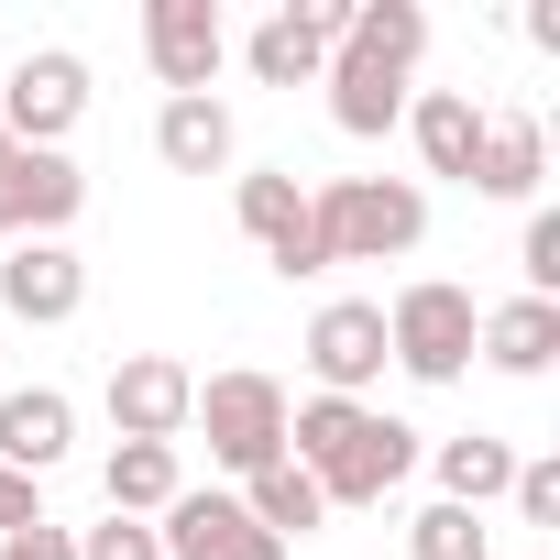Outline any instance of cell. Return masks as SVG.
<instances>
[{
    "label": "cell",
    "instance_id": "obj_1",
    "mask_svg": "<svg viewBox=\"0 0 560 560\" xmlns=\"http://www.w3.org/2000/svg\"><path fill=\"white\" fill-rule=\"evenodd\" d=\"M287 462L319 483V505H385L418 472V429L385 407H352V396H308V407H287Z\"/></svg>",
    "mask_w": 560,
    "mask_h": 560
},
{
    "label": "cell",
    "instance_id": "obj_2",
    "mask_svg": "<svg viewBox=\"0 0 560 560\" xmlns=\"http://www.w3.org/2000/svg\"><path fill=\"white\" fill-rule=\"evenodd\" d=\"M308 242H319V264H396L429 242V187L418 176H330V187H308Z\"/></svg>",
    "mask_w": 560,
    "mask_h": 560
},
{
    "label": "cell",
    "instance_id": "obj_3",
    "mask_svg": "<svg viewBox=\"0 0 560 560\" xmlns=\"http://www.w3.org/2000/svg\"><path fill=\"white\" fill-rule=\"evenodd\" d=\"M187 429H209V462L220 472H264V462H287V385H275V374H209L198 385V407H187Z\"/></svg>",
    "mask_w": 560,
    "mask_h": 560
},
{
    "label": "cell",
    "instance_id": "obj_4",
    "mask_svg": "<svg viewBox=\"0 0 560 560\" xmlns=\"http://www.w3.org/2000/svg\"><path fill=\"white\" fill-rule=\"evenodd\" d=\"M472 330H483L472 287H440V275H418V287L385 308V363H407L418 385H462V374H472Z\"/></svg>",
    "mask_w": 560,
    "mask_h": 560
},
{
    "label": "cell",
    "instance_id": "obj_5",
    "mask_svg": "<svg viewBox=\"0 0 560 560\" xmlns=\"http://www.w3.org/2000/svg\"><path fill=\"white\" fill-rule=\"evenodd\" d=\"M78 209H89L78 154H45V143H12V154H0V242H67Z\"/></svg>",
    "mask_w": 560,
    "mask_h": 560
},
{
    "label": "cell",
    "instance_id": "obj_6",
    "mask_svg": "<svg viewBox=\"0 0 560 560\" xmlns=\"http://www.w3.org/2000/svg\"><path fill=\"white\" fill-rule=\"evenodd\" d=\"M78 110H89V67H78L67 45H34L12 78H0V132H12V143H45V154H67Z\"/></svg>",
    "mask_w": 560,
    "mask_h": 560
},
{
    "label": "cell",
    "instance_id": "obj_7",
    "mask_svg": "<svg viewBox=\"0 0 560 560\" xmlns=\"http://www.w3.org/2000/svg\"><path fill=\"white\" fill-rule=\"evenodd\" d=\"M143 56H154L165 100H209V78H220V56H231L220 0H143Z\"/></svg>",
    "mask_w": 560,
    "mask_h": 560
},
{
    "label": "cell",
    "instance_id": "obj_8",
    "mask_svg": "<svg viewBox=\"0 0 560 560\" xmlns=\"http://www.w3.org/2000/svg\"><path fill=\"white\" fill-rule=\"evenodd\" d=\"M308 374H319V396L363 407V385H385V308L374 298H330L308 319Z\"/></svg>",
    "mask_w": 560,
    "mask_h": 560
},
{
    "label": "cell",
    "instance_id": "obj_9",
    "mask_svg": "<svg viewBox=\"0 0 560 560\" xmlns=\"http://www.w3.org/2000/svg\"><path fill=\"white\" fill-rule=\"evenodd\" d=\"M0 308H12L23 330H67L89 308V264L67 242H12L0 253Z\"/></svg>",
    "mask_w": 560,
    "mask_h": 560
},
{
    "label": "cell",
    "instance_id": "obj_10",
    "mask_svg": "<svg viewBox=\"0 0 560 560\" xmlns=\"http://www.w3.org/2000/svg\"><path fill=\"white\" fill-rule=\"evenodd\" d=\"M187 407H198V374L187 363H165V352H132V363H110V429L121 440H187Z\"/></svg>",
    "mask_w": 560,
    "mask_h": 560
},
{
    "label": "cell",
    "instance_id": "obj_11",
    "mask_svg": "<svg viewBox=\"0 0 560 560\" xmlns=\"http://www.w3.org/2000/svg\"><path fill=\"white\" fill-rule=\"evenodd\" d=\"M231 209H242V231L264 242V264L287 275V287H298V275H330V264H319V242H308V187H298L287 165H275V176H242V187H231Z\"/></svg>",
    "mask_w": 560,
    "mask_h": 560
},
{
    "label": "cell",
    "instance_id": "obj_12",
    "mask_svg": "<svg viewBox=\"0 0 560 560\" xmlns=\"http://www.w3.org/2000/svg\"><path fill=\"white\" fill-rule=\"evenodd\" d=\"M154 549H165V560H287V549H275V538L242 516V494H198V483L165 505Z\"/></svg>",
    "mask_w": 560,
    "mask_h": 560
},
{
    "label": "cell",
    "instance_id": "obj_13",
    "mask_svg": "<svg viewBox=\"0 0 560 560\" xmlns=\"http://www.w3.org/2000/svg\"><path fill=\"white\" fill-rule=\"evenodd\" d=\"M407 78L418 67H396V56H374V45H330V121L352 132V143H374V132H396L407 121Z\"/></svg>",
    "mask_w": 560,
    "mask_h": 560
},
{
    "label": "cell",
    "instance_id": "obj_14",
    "mask_svg": "<svg viewBox=\"0 0 560 560\" xmlns=\"http://www.w3.org/2000/svg\"><path fill=\"white\" fill-rule=\"evenodd\" d=\"M67 440H78V407H67L56 385H12V396H0V472L45 483V472L67 462Z\"/></svg>",
    "mask_w": 560,
    "mask_h": 560
},
{
    "label": "cell",
    "instance_id": "obj_15",
    "mask_svg": "<svg viewBox=\"0 0 560 560\" xmlns=\"http://www.w3.org/2000/svg\"><path fill=\"white\" fill-rule=\"evenodd\" d=\"M407 132H418V165H429V176L472 187V154H483V110H472V89H418V100H407Z\"/></svg>",
    "mask_w": 560,
    "mask_h": 560
},
{
    "label": "cell",
    "instance_id": "obj_16",
    "mask_svg": "<svg viewBox=\"0 0 560 560\" xmlns=\"http://www.w3.org/2000/svg\"><path fill=\"white\" fill-rule=\"evenodd\" d=\"M549 176V132L527 110H483V154H472V198H538Z\"/></svg>",
    "mask_w": 560,
    "mask_h": 560
},
{
    "label": "cell",
    "instance_id": "obj_17",
    "mask_svg": "<svg viewBox=\"0 0 560 560\" xmlns=\"http://www.w3.org/2000/svg\"><path fill=\"white\" fill-rule=\"evenodd\" d=\"M472 352L494 363V374H549L560 363V308L549 298H505V308H483V330H472Z\"/></svg>",
    "mask_w": 560,
    "mask_h": 560
},
{
    "label": "cell",
    "instance_id": "obj_18",
    "mask_svg": "<svg viewBox=\"0 0 560 560\" xmlns=\"http://www.w3.org/2000/svg\"><path fill=\"white\" fill-rule=\"evenodd\" d=\"M242 67H253L264 89H319V78H330V34H319L298 0H287V12H264V23H253Z\"/></svg>",
    "mask_w": 560,
    "mask_h": 560
},
{
    "label": "cell",
    "instance_id": "obj_19",
    "mask_svg": "<svg viewBox=\"0 0 560 560\" xmlns=\"http://www.w3.org/2000/svg\"><path fill=\"white\" fill-rule=\"evenodd\" d=\"M100 494H110V516H165V505L187 494V462H176L165 440H110Z\"/></svg>",
    "mask_w": 560,
    "mask_h": 560
},
{
    "label": "cell",
    "instance_id": "obj_20",
    "mask_svg": "<svg viewBox=\"0 0 560 560\" xmlns=\"http://www.w3.org/2000/svg\"><path fill=\"white\" fill-rule=\"evenodd\" d=\"M154 154H165L176 176H220V165H231V110H220V100H165V110H154Z\"/></svg>",
    "mask_w": 560,
    "mask_h": 560
},
{
    "label": "cell",
    "instance_id": "obj_21",
    "mask_svg": "<svg viewBox=\"0 0 560 560\" xmlns=\"http://www.w3.org/2000/svg\"><path fill=\"white\" fill-rule=\"evenodd\" d=\"M242 516H253V527H264L275 549H298V538H308V527H319L330 505H319V483H308L298 462H264V472L242 483Z\"/></svg>",
    "mask_w": 560,
    "mask_h": 560
},
{
    "label": "cell",
    "instance_id": "obj_22",
    "mask_svg": "<svg viewBox=\"0 0 560 560\" xmlns=\"http://www.w3.org/2000/svg\"><path fill=\"white\" fill-rule=\"evenodd\" d=\"M429 462H440V505H472V516H483V505H494V494L516 483V451H505V440H483V429L440 440Z\"/></svg>",
    "mask_w": 560,
    "mask_h": 560
},
{
    "label": "cell",
    "instance_id": "obj_23",
    "mask_svg": "<svg viewBox=\"0 0 560 560\" xmlns=\"http://www.w3.org/2000/svg\"><path fill=\"white\" fill-rule=\"evenodd\" d=\"M341 45H374V56L418 67V56H429V12H418V0H352V34H341Z\"/></svg>",
    "mask_w": 560,
    "mask_h": 560
},
{
    "label": "cell",
    "instance_id": "obj_24",
    "mask_svg": "<svg viewBox=\"0 0 560 560\" xmlns=\"http://www.w3.org/2000/svg\"><path fill=\"white\" fill-rule=\"evenodd\" d=\"M483 549H494V527L472 505H418V527H407V560H483Z\"/></svg>",
    "mask_w": 560,
    "mask_h": 560
},
{
    "label": "cell",
    "instance_id": "obj_25",
    "mask_svg": "<svg viewBox=\"0 0 560 560\" xmlns=\"http://www.w3.org/2000/svg\"><path fill=\"white\" fill-rule=\"evenodd\" d=\"M516 275H527V298L560 308V209H527V231H516Z\"/></svg>",
    "mask_w": 560,
    "mask_h": 560
},
{
    "label": "cell",
    "instance_id": "obj_26",
    "mask_svg": "<svg viewBox=\"0 0 560 560\" xmlns=\"http://www.w3.org/2000/svg\"><path fill=\"white\" fill-rule=\"evenodd\" d=\"M505 505H516L527 527H560V462H516V483H505Z\"/></svg>",
    "mask_w": 560,
    "mask_h": 560
},
{
    "label": "cell",
    "instance_id": "obj_27",
    "mask_svg": "<svg viewBox=\"0 0 560 560\" xmlns=\"http://www.w3.org/2000/svg\"><path fill=\"white\" fill-rule=\"evenodd\" d=\"M78 560H165V549H154V527H143V516H110V527H89V538H78Z\"/></svg>",
    "mask_w": 560,
    "mask_h": 560
},
{
    "label": "cell",
    "instance_id": "obj_28",
    "mask_svg": "<svg viewBox=\"0 0 560 560\" xmlns=\"http://www.w3.org/2000/svg\"><path fill=\"white\" fill-rule=\"evenodd\" d=\"M23 527H45V494L23 472H0V538H23Z\"/></svg>",
    "mask_w": 560,
    "mask_h": 560
},
{
    "label": "cell",
    "instance_id": "obj_29",
    "mask_svg": "<svg viewBox=\"0 0 560 560\" xmlns=\"http://www.w3.org/2000/svg\"><path fill=\"white\" fill-rule=\"evenodd\" d=\"M0 560H78V538L45 516V527H23V538H0Z\"/></svg>",
    "mask_w": 560,
    "mask_h": 560
},
{
    "label": "cell",
    "instance_id": "obj_30",
    "mask_svg": "<svg viewBox=\"0 0 560 560\" xmlns=\"http://www.w3.org/2000/svg\"><path fill=\"white\" fill-rule=\"evenodd\" d=\"M0 154H12V132H0Z\"/></svg>",
    "mask_w": 560,
    "mask_h": 560
}]
</instances>
